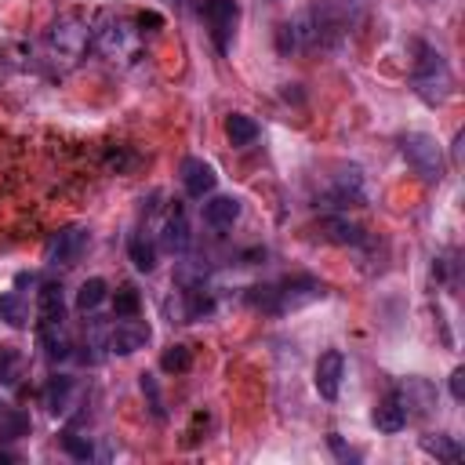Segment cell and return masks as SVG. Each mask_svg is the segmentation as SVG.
Returning a JSON list of instances; mask_svg holds the SVG:
<instances>
[{"mask_svg":"<svg viewBox=\"0 0 465 465\" xmlns=\"http://www.w3.org/2000/svg\"><path fill=\"white\" fill-rule=\"evenodd\" d=\"M327 287L316 276H291L283 283H258L247 291V305L265 309V312H287V309H302L316 298H323Z\"/></svg>","mask_w":465,"mask_h":465,"instance_id":"cell-1","label":"cell"},{"mask_svg":"<svg viewBox=\"0 0 465 465\" xmlns=\"http://www.w3.org/2000/svg\"><path fill=\"white\" fill-rule=\"evenodd\" d=\"M44 44H47V54H51V62H54L58 69H73V65L87 54V47H91V25L84 22L80 11L58 15V18L51 22Z\"/></svg>","mask_w":465,"mask_h":465,"instance_id":"cell-2","label":"cell"},{"mask_svg":"<svg viewBox=\"0 0 465 465\" xmlns=\"http://www.w3.org/2000/svg\"><path fill=\"white\" fill-rule=\"evenodd\" d=\"M411 87L425 105H443L454 94V76L443 62V54L429 44H418V62L411 73Z\"/></svg>","mask_w":465,"mask_h":465,"instance_id":"cell-3","label":"cell"},{"mask_svg":"<svg viewBox=\"0 0 465 465\" xmlns=\"http://www.w3.org/2000/svg\"><path fill=\"white\" fill-rule=\"evenodd\" d=\"M138 44H142V29H138V22H131L127 15L105 11L102 22L91 29V47H94L102 58H109V62L134 58V54H138Z\"/></svg>","mask_w":465,"mask_h":465,"instance_id":"cell-4","label":"cell"},{"mask_svg":"<svg viewBox=\"0 0 465 465\" xmlns=\"http://www.w3.org/2000/svg\"><path fill=\"white\" fill-rule=\"evenodd\" d=\"M400 153L414 167V174L421 182H440L443 178V153H440V142L432 134H421V131L403 134L400 138Z\"/></svg>","mask_w":465,"mask_h":465,"instance_id":"cell-5","label":"cell"},{"mask_svg":"<svg viewBox=\"0 0 465 465\" xmlns=\"http://www.w3.org/2000/svg\"><path fill=\"white\" fill-rule=\"evenodd\" d=\"M149 338H153V331H149L145 320H138V316H120V320L105 331V349H109L113 356H131V352L145 349Z\"/></svg>","mask_w":465,"mask_h":465,"instance_id":"cell-6","label":"cell"},{"mask_svg":"<svg viewBox=\"0 0 465 465\" xmlns=\"http://www.w3.org/2000/svg\"><path fill=\"white\" fill-rule=\"evenodd\" d=\"M84 251H87V229L84 225H62L44 243V258L51 265H76Z\"/></svg>","mask_w":465,"mask_h":465,"instance_id":"cell-7","label":"cell"},{"mask_svg":"<svg viewBox=\"0 0 465 465\" xmlns=\"http://www.w3.org/2000/svg\"><path fill=\"white\" fill-rule=\"evenodd\" d=\"M203 18H207L214 47L225 54L229 44H232V33H236V22H240V4L236 0H207L203 4Z\"/></svg>","mask_w":465,"mask_h":465,"instance_id":"cell-8","label":"cell"},{"mask_svg":"<svg viewBox=\"0 0 465 465\" xmlns=\"http://www.w3.org/2000/svg\"><path fill=\"white\" fill-rule=\"evenodd\" d=\"M341 378H345V356L338 349H327L320 360H316V371H312V381H316V392L323 400H338L341 392Z\"/></svg>","mask_w":465,"mask_h":465,"instance_id":"cell-9","label":"cell"},{"mask_svg":"<svg viewBox=\"0 0 465 465\" xmlns=\"http://www.w3.org/2000/svg\"><path fill=\"white\" fill-rule=\"evenodd\" d=\"M182 185H185V193H189L193 200H203V196L214 193L218 174H214V167H211L207 160H200V156H185V160H182Z\"/></svg>","mask_w":465,"mask_h":465,"instance_id":"cell-10","label":"cell"},{"mask_svg":"<svg viewBox=\"0 0 465 465\" xmlns=\"http://www.w3.org/2000/svg\"><path fill=\"white\" fill-rule=\"evenodd\" d=\"M396 396L407 407V418H421L436 407V389L425 378H407L403 385H396Z\"/></svg>","mask_w":465,"mask_h":465,"instance_id":"cell-11","label":"cell"},{"mask_svg":"<svg viewBox=\"0 0 465 465\" xmlns=\"http://www.w3.org/2000/svg\"><path fill=\"white\" fill-rule=\"evenodd\" d=\"M189 243H193L189 218H185V211H182V207H174V211L163 218V225H160V247H163V251H171V254H185V251H189Z\"/></svg>","mask_w":465,"mask_h":465,"instance_id":"cell-12","label":"cell"},{"mask_svg":"<svg viewBox=\"0 0 465 465\" xmlns=\"http://www.w3.org/2000/svg\"><path fill=\"white\" fill-rule=\"evenodd\" d=\"M374 425H378V432H400L411 418H407V407L400 403V396H396V389H389L378 403H374Z\"/></svg>","mask_w":465,"mask_h":465,"instance_id":"cell-13","label":"cell"},{"mask_svg":"<svg viewBox=\"0 0 465 465\" xmlns=\"http://www.w3.org/2000/svg\"><path fill=\"white\" fill-rule=\"evenodd\" d=\"M236 218H240V200L236 196H211L207 203H203V222L211 225V229H232L236 225Z\"/></svg>","mask_w":465,"mask_h":465,"instance_id":"cell-14","label":"cell"},{"mask_svg":"<svg viewBox=\"0 0 465 465\" xmlns=\"http://www.w3.org/2000/svg\"><path fill=\"white\" fill-rule=\"evenodd\" d=\"M36 312H40V323H62L65 320V294H62V283H44L40 294H36Z\"/></svg>","mask_w":465,"mask_h":465,"instance_id":"cell-15","label":"cell"},{"mask_svg":"<svg viewBox=\"0 0 465 465\" xmlns=\"http://www.w3.org/2000/svg\"><path fill=\"white\" fill-rule=\"evenodd\" d=\"M40 345H44V356H47L51 363H58V360H69V356H73V345H69V338H65L62 323H40Z\"/></svg>","mask_w":465,"mask_h":465,"instance_id":"cell-16","label":"cell"},{"mask_svg":"<svg viewBox=\"0 0 465 465\" xmlns=\"http://www.w3.org/2000/svg\"><path fill=\"white\" fill-rule=\"evenodd\" d=\"M69 403H73V378L54 374V378L44 385V407L58 418V414H65V411H69Z\"/></svg>","mask_w":465,"mask_h":465,"instance_id":"cell-17","label":"cell"},{"mask_svg":"<svg viewBox=\"0 0 465 465\" xmlns=\"http://www.w3.org/2000/svg\"><path fill=\"white\" fill-rule=\"evenodd\" d=\"M421 450L429 454V458H436V461H461V443L454 440V436H447V432H425L421 436Z\"/></svg>","mask_w":465,"mask_h":465,"instance_id":"cell-18","label":"cell"},{"mask_svg":"<svg viewBox=\"0 0 465 465\" xmlns=\"http://www.w3.org/2000/svg\"><path fill=\"white\" fill-rule=\"evenodd\" d=\"M323 236L334 243H352V247L367 243V232L349 218H323Z\"/></svg>","mask_w":465,"mask_h":465,"instance_id":"cell-19","label":"cell"},{"mask_svg":"<svg viewBox=\"0 0 465 465\" xmlns=\"http://www.w3.org/2000/svg\"><path fill=\"white\" fill-rule=\"evenodd\" d=\"M225 138L232 142V145H254L258 142V124L247 116V113H232L229 120H225Z\"/></svg>","mask_w":465,"mask_h":465,"instance_id":"cell-20","label":"cell"},{"mask_svg":"<svg viewBox=\"0 0 465 465\" xmlns=\"http://www.w3.org/2000/svg\"><path fill=\"white\" fill-rule=\"evenodd\" d=\"M105 298H109V283H105L102 276H91V280H84L80 291H76V309H80V312H94Z\"/></svg>","mask_w":465,"mask_h":465,"instance_id":"cell-21","label":"cell"},{"mask_svg":"<svg viewBox=\"0 0 465 465\" xmlns=\"http://www.w3.org/2000/svg\"><path fill=\"white\" fill-rule=\"evenodd\" d=\"M127 254H131V262H134V269H138V272H153V269H156V243H153L145 232L131 236Z\"/></svg>","mask_w":465,"mask_h":465,"instance_id":"cell-22","label":"cell"},{"mask_svg":"<svg viewBox=\"0 0 465 465\" xmlns=\"http://www.w3.org/2000/svg\"><path fill=\"white\" fill-rule=\"evenodd\" d=\"M0 320H4L7 327H25V320H29V309H25V298H22L18 291H7V294H0Z\"/></svg>","mask_w":465,"mask_h":465,"instance_id":"cell-23","label":"cell"},{"mask_svg":"<svg viewBox=\"0 0 465 465\" xmlns=\"http://www.w3.org/2000/svg\"><path fill=\"white\" fill-rule=\"evenodd\" d=\"M29 414L25 411H15V407H4L0 403V440H18L29 432Z\"/></svg>","mask_w":465,"mask_h":465,"instance_id":"cell-24","label":"cell"},{"mask_svg":"<svg viewBox=\"0 0 465 465\" xmlns=\"http://www.w3.org/2000/svg\"><path fill=\"white\" fill-rule=\"evenodd\" d=\"M138 309H142V294H138L131 283L116 287V294H113V320H120V316H138Z\"/></svg>","mask_w":465,"mask_h":465,"instance_id":"cell-25","label":"cell"},{"mask_svg":"<svg viewBox=\"0 0 465 465\" xmlns=\"http://www.w3.org/2000/svg\"><path fill=\"white\" fill-rule=\"evenodd\" d=\"M189 367H193V349H189V345H171V349H163L160 371H167V374H185Z\"/></svg>","mask_w":465,"mask_h":465,"instance_id":"cell-26","label":"cell"},{"mask_svg":"<svg viewBox=\"0 0 465 465\" xmlns=\"http://www.w3.org/2000/svg\"><path fill=\"white\" fill-rule=\"evenodd\" d=\"M211 312H214V298L203 294V287L185 291V309H182L185 320H203V316H211Z\"/></svg>","mask_w":465,"mask_h":465,"instance_id":"cell-27","label":"cell"},{"mask_svg":"<svg viewBox=\"0 0 465 465\" xmlns=\"http://www.w3.org/2000/svg\"><path fill=\"white\" fill-rule=\"evenodd\" d=\"M22 367V352L15 345H0V385H11L18 378Z\"/></svg>","mask_w":465,"mask_h":465,"instance_id":"cell-28","label":"cell"},{"mask_svg":"<svg viewBox=\"0 0 465 465\" xmlns=\"http://www.w3.org/2000/svg\"><path fill=\"white\" fill-rule=\"evenodd\" d=\"M62 447H65V454H73L76 461H91V458H94V447H91V440H87V436H76V432H65V440H62Z\"/></svg>","mask_w":465,"mask_h":465,"instance_id":"cell-29","label":"cell"},{"mask_svg":"<svg viewBox=\"0 0 465 465\" xmlns=\"http://www.w3.org/2000/svg\"><path fill=\"white\" fill-rule=\"evenodd\" d=\"M327 443H331V450H334V454H338L341 461H360V450H352V447H345L338 432H331V436H327Z\"/></svg>","mask_w":465,"mask_h":465,"instance_id":"cell-30","label":"cell"},{"mask_svg":"<svg viewBox=\"0 0 465 465\" xmlns=\"http://www.w3.org/2000/svg\"><path fill=\"white\" fill-rule=\"evenodd\" d=\"M142 392L153 400V414H156V418H163V407H160V389H156V381H153L149 374H142Z\"/></svg>","mask_w":465,"mask_h":465,"instance_id":"cell-31","label":"cell"},{"mask_svg":"<svg viewBox=\"0 0 465 465\" xmlns=\"http://www.w3.org/2000/svg\"><path fill=\"white\" fill-rule=\"evenodd\" d=\"M450 396H454L458 403L465 400V371H461V367H454V371H450Z\"/></svg>","mask_w":465,"mask_h":465,"instance_id":"cell-32","label":"cell"}]
</instances>
